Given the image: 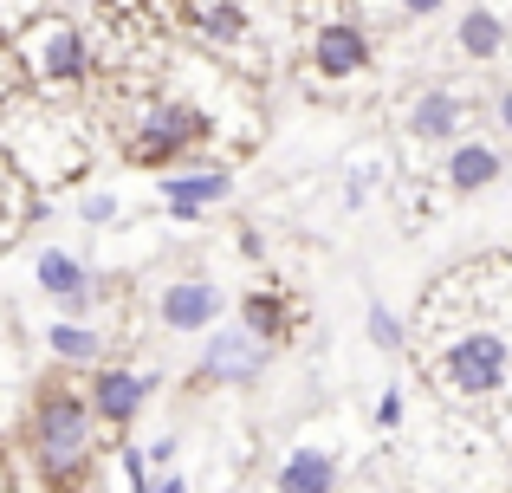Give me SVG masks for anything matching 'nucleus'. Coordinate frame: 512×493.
I'll return each instance as SVG.
<instances>
[{
	"label": "nucleus",
	"instance_id": "obj_19",
	"mask_svg": "<svg viewBox=\"0 0 512 493\" xmlns=\"http://www.w3.org/2000/svg\"><path fill=\"white\" fill-rule=\"evenodd\" d=\"M26 195L33 189H26V182L7 169V156H0V247H13V228L26 221Z\"/></svg>",
	"mask_w": 512,
	"mask_h": 493
},
{
	"label": "nucleus",
	"instance_id": "obj_17",
	"mask_svg": "<svg viewBox=\"0 0 512 493\" xmlns=\"http://www.w3.org/2000/svg\"><path fill=\"white\" fill-rule=\"evenodd\" d=\"M195 26L214 46H240L247 39V7H234V0H195Z\"/></svg>",
	"mask_w": 512,
	"mask_h": 493
},
{
	"label": "nucleus",
	"instance_id": "obj_7",
	"mask_svg": "<svg viewBox=\"0 0 512 493\" xmlns=\"http://www.w3.org/2000/svg\"><path fill=\"white\" fill-rule=\"evenodd\" d=\"M39 292H46L52 305H59L65 318H78V312H91V299H98V279L85 273V266L72 260V253H59V247H46L39 253Z\"/></svg>",
	"mask_w": 512,
	"mask_h": 493
},
{
	"label": "nucleus",
	"instance_id": "obj_6",
	"mask_svg": "<svg viewBox=\"0 0 512 493\" xmlns=\"http://www.w3.org/2000/svg\"><path fill=\"white\" fill-rule=\"evenodd\" d=\"M156 383H163L156 370H117V364H104L98 383H91V416H98L104 429H124V422H137V409L150 403Z\"/></svg>",
	"mask_w": 512,
	"mask_h": 493
},
{
	"label": "nucleus",
	"instance_id": "obj_23",
	"mask_svg": "<svg viewBox=\"0 0 512 493\" xmlns=\"http://www.w3.org/2000/svg\"><path fill=\"white\" fill-rule=\"evenodd\" d=\"M376 422H383V429H396V422H402V390H389V396H383V409H376Z\"/></svg>",
	"mask_w": 512,
	"mask_h": 493
},
{
	"label": "nucleus",
	"instance_id": "obj_21",
	"mask_svg": "<svg viewBox=\"0 0 512 493\" xmlns=\"http://www.w3.org/2000/svg\"><path fill=\"white\" fill-rule=\"evenodd\" d=\"M370 344H383V351H396V344H402V325H396L389 305H370Z\"/></svg>",
	"mask_w": 512,
	"mask_h": 493
},
{
	"label": "nucleus",
	"instance_id": "obj_12",
	"mask_svg": "<svg viewBox=\"0 0 512 493\" xmlns=\"http://www.w3.org/2000/svg\"><path fill=\"white\" fill-rule=\"evenodd\" d=\"M338 487V461L325 448H292L279 468V493H331Z\"/></svg>",
	"mask_w": 512,
	"mask_h": 493
},
{
	"label": "nucleus",
	"instance_id": "obj_3",
	"mask_svg": "<svg viewBox=\"0 0 512 493\" xmlns=\"http://www.w3.org/2000/svg\"><path fill=\"white\" fill-rule=\"evenodd\" d=\"M91 429H98V416H91L85 396L46 390L33 403V455H39V468H46L52 481H78L85 461H91Z\"/></svg>",
	"mask_w": 512,
	"mask_h": 493
},
{
	"label": "nucleus",
	"instance_id": "obj_1",
	"mask_svg": "<svg viewBox=\"0 0 512 493\" xmlns=\"http://www.w3.org/2000/svg\"><path fill=\"white\" fill-rule=\"evenodd\" d=\"M0 156H7V169L26 182V189L78 182L85 163H91L78 124L59 117V104H39V98H7L0 104Z\"/></svg>",
	"mask_w": 512,
	"mask_h": 493
},
{
	"label": "nucleus",
	"instance_id": "obj_16",
	"mask_svg": "<svg viewBox=\"0 0 512 493\" xmlns=\"http://www.w3.org/2000/svg\"><path fill=\"white\" fill-rule=\"evenodd\" d=\"M240 325H247L253 344H279L286 338V305H279V292H247V299H240Z\"/></svg>",
	"mask_w": 512,
	"mask_h": 493
},
{
	"label": "nucleus",
	"instance_id": "obj_18",
	"mask_svg": "<svg viewBox=\"0 0 512 493\" xmlns=\"http://www.w3.org/2000/svg\"><path fill=\"white\" fill-rule=\"evenodd\" d=\"M500 46H506L500 20H493L487 7H474V13H467V20H461V52H467V59H493V52H500Z\"/></svg>",
	"mask_w": 512,
	"mask_h": 493
},
{
	"label": "nucleus",
	"instance_id": "obj_20",
	"mask_svg": "<svg viewBox=\"0 0 512 493\" xmlns=\"http://www.w3.org/2000/svg\"><path fill=\"white\" fill-rule=\"evenodd\" d=\"M39 13H52V0H0V39H13L26 20H39Z\"/></svg>",
	"mask_w": 512,
	"mask_h": 493
},
{
	"label": "nucleus",
	"instance_id": "obj_22",
	"mask_svg": "<svg viewBox=\"0 0 512 493\" xmlns=\"http://www.w3.org/2000/svg\"><path fill=\"white\" fill-rule=\"evenodd\" d=\"M78 215L91 221V228H104V221H117V195H104V189H91L85 202H78Z\"/></svg>",
	"mask_w": 512,
	"mask_h": 493
},
{
	"label": "nucleus",
	"instance_id": "obj_2",
	"mask_svg": "<svg viewBox=\"0 0 512 493\" xmlns=\"http://www.w3.org/2000/svg\"><path fill=\"white\" fill-rule=\"evenodd\" d=\"M7 46H13V65H20L26 98H39V104L72 98V91L91 78V39H85V26L65 20V13H39V20H26Z\"/></svg>",
	"mask_w": 512,
	"mask_h": 493
},
{
	"label": "nucleus",
	"instance_id": "obj_8",
	"mask_svg": "<svg viewBox=\"0 0 512 493\" xmlns=\"http://www.w3.org/2000/svg\"><path fill=\"white\" fill-rule=\"evenodd\" d=\"M156 318H163L169 331H208L214 318H221V292H214L208 279H175V286L156 292Z\"/></svg>",
	"mask_w": 512,
	"mask_h": 493
},
{
	"label": "nucleus",
	"instance_id": "obj_11",
	"mask_svg": "<svg viewBox=\"0 0 512 493\" xmlns=\"http://www.w3.org/2000/svg\"><path fill=\"white\" fill-rule=\"evenodd\" d=\"M260 364H266V344H253L247 331H214V344L201 351V377L214 383H247L260 377Z\"/></svg>",
	"mask_w": 512,
	"mask_h": 493
},
{
	"label": "nucleus",
	"instance_id": "obj_5",
	"mask_svg": "<svg viewBox=\"0 0 512 493\" xmlns=\"http://www.w3.org/2000/svg\"><path fill=\"white\" fill-rule=\"evenodd\" d=\"M441 377H448L461 396L500 390V377H506V344L493 338V331H474V338L448 344V357H441Z\"/></svg>",
	"mask_w": 512,
	"mask_h": 493
},
{
	"label": "nucleus",
	"instance_id": "obj_10",
	"mask_svg": "<svg viewBox=\"0 0 512 493\" xmlns=\"http://www.w3.org/2000/svg\"><path fill=\"white\" fill-rule=\"evenodd\" d=\"M312 65L325 78H357L363 65H370V33H357L350 20H331L312 33Z\"/></svg>",
	"mask_w": 512,
	"mask_h": 493
},
{
	"label": "nucleus",
	"instance_id": "obj_14",
	"mask_svg": "<svg viewBox=\"0 0 512 493\" xmlns=\"http://www.w3.org/2000/svg\"><path fill=\"white\" fill-rule=\"evenodd\" d=\"M46 344H52V357L59 364H104V331L98 325H78V318H59V325L46 331Z\"/></svg>",
	"mask_w": 512,
	"mask_h": 493
},
{
	"label": "nucleus",
	"instance_id": "obj_13",
	"mask_svg": "<svg viewBox=\"0 0 512 493\" xmlns=\"http://www.w3.org/2000/svg\"><path fill=\"white\" fill-rule=\"evenodd\" d=\"M500 182V150H487V143H454L448 156V189L474 195V189H493Z\"/></svg>",
	"mask_w": 512,
	"mask_h": 493
},
{
	"label": "nucleus",
	"instance_id": "obj_15",
	"mask_svg": "<svg viewBox=\"0 0 512 493\" xmlns=\"http://www.w3.org/2000/svg\"><path fill=\"white\" fill-rule=\"evenodd\" d=\"M409 130L422 143L454 137V130H461V98H448V91H422V98H415V111H409Z\"/></svg>",
	"mask_w": 512,
	"mask_h": 493
},
{
	"label": "nucleus",
	"instance_id": "obj_24",
	"mask_svg": "<svg viewBox=\"0 0 512 493\" xmlns=\"http://www.w3.org/2000/svg\"><path fill=\"white\" fill-rule=\"evenodd\" d=\"M150 461H156V468H169V461H175V442H169V435H163V442H150Z\"/></svg>",
	"mask_w": 512,
	"mask_h": 493
},
{
	"label": "nucleus",
	"instance_id": "obj_27",
	"mask_svg": "<svg viewBox=\"0 0 512 493\" xmlns=\"http://www.w3.org/2000/svg\"><path fill=\"white\" fill-rule=\"evenodd\" d=\"M500 124L512 130V91H506V98H500Z\"/></svg>",
	"mask_w": 512,
	"mask_h": 493
},
{
	"label": "nucleus",
	"instance_id": "obj_25",
	"mask_svg": "<svg viewBox=\"0 0 512 493\" xmlns=\"http://www.w3.org/2000/svg\"><path fill=\"white\" fill-rule=\"evenodd\" d=\"M150 493H188V481H182V474H169V481H163V487H150Z\"/></svg>",
	"mask_w": 512,
	"mask_h": 493
},
{
	"label": "nucleus",
	"instance_id": "obj_26",
	"mask_svg": "<svg viewBox=\"0 0 512 493\" xmlns=\"http://www.w3.org/2000/svg\"><path fill=\"white\" fill-rule=\"evenodd\" d=\"M402 7H409V13H435L441 0H402Z\"/></svg>",
	"mask_w": 512,
	"mask_h": 493
},
{
	"label": "nucleus",
	"instance_id": "obj_4",
	"mask_svg": "<svg viewBox=\"0 0 512 493\" xmlns=\"http://www.w3.org/2000/svg\"><path fill=\"white\" fill-rule=\"evenodd\" d=\"M201 137H214V124H208V111H201V104H188V98H156L150 111L137 117V130H130L124 150L137 156V163H175V156L195 150Z\"/></svg>",
	"mask_w": 512,
	"mask_h": 493
},
{
	"label": "nucleus",
	"instance_id": "obj_9",
	"mask_svg": "<svg viewBox=\"0 0 512 493\" xmlns=\"http://www.w3.org/2000/svg\"><path fill=\"white\" fill-rule=\"evenodd\" d=\"M227 189H234V176L227 169H182V176H163V208L175 221H195L201 208H214V202H227Z\"/></svg>",
	"mask_w": 512,
	"mask_h": 493
}]
</instances>
